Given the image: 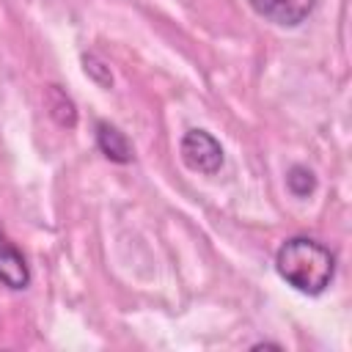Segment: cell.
I'll list each match as a JSON object with an SVG mask.
<instances>
[{"mask_svg":"<svg viewBox=\"0 0 352 352\" xmlns=\"http://www.w3.org/2000/svg\"><path fill=\"white\" fill-rule=\"evenodd\" d=\"M275 270L292 289L316 297L333 283L336 258L322 242L308 236H292L278 248Z\"/></svg>","mask_w":352,"mask_h":352,"instance_id":"1","label":"cell"},{"mask_svg":"<svg viewBox=\"0 0 352 352\" xmlns=\"http://www.w3.org/2000/svg\"><path fill=\"white\" fill-rule=\"evenodd\" d=\"M179 151H182L184 165L190 170H195V173L212 176V173H217L223 168V146L206 129H190V132H184Z\"/></svg>","mask_w":352,"mask_h":352,"instance_id":"2","label":"cell"},{"mask_svg":"<svg viewBox=\"0 0 352 352\" xmlns=\"http://www.w3.org/2000/svg\"><path fill=\"white\" fill-rule=\"evenodd\" d=\"M248 3L258 16L280 28H297L316 8V0H248Z\"/></svg>","mask_w":352,"mask_h":352,"instance_id":"3","label":"cell"},{"mask_svg":"<svg viewBox=\"0 0 352 352\" xmlns=\"http://www.w3.org/2000/svg\"><path fill=\"white\" fill-rule=\"evenodd\" d=\"M0 280H3L8 289H14V292L28 289V283H30L28 261H25V256L14 248V242H8V236L3 234V228H0Z\"/></svg>","mask_w":352,"mask_h":352,"instance_id":"4","label":"cell"},{"mask_svg":"<svg viewBox=\"0 0 352 352\" xmlns=\"http://www.w3.org/2000/svg\"><path fill=\"white\" fill-rule=\"evenodd\" d=\"M96 146H99V151H102L110 162L126 165V162H132V157H135L132 143L126 140V135H124L118 126L107 124V121H99V124H96Z\"/></svg>","mask_w":352,"mask_h":352,"instance_id":"5","label":"cell"},{"mask_svg":"<svg viewBox=\"0 0 352 352\" xmlns=\"http://www.w3.org/2000/svg\"><path fill=\"white\" fill-rule=\"evenodd\" d=\"M47 107H50L52 118H55L60 126H74V121H77L74 104H72V99H69L58 85H50V88H47Z\"/></svg>","mask_w":352,"mask_h":352,"instance_id":"6","label":"cell"},{"mask_svg":"<svg viewBox=\"0 0 352 352\" xmlns=\"http://www.w3.org/2000/svg\"><path fill=\"white\" fill-rule=\"evenodd\" d=\"M286 187H289L292 195L308 198V195L316 190V176H314V170L305 168V165H292L289 173H286Z\"/></svg>","mask_w":352,"mask_h":352,"instance_id":"7","label":"cell"},{"mask_svg":"<svg viewBox=\"0 0 352 352\" xmlns=\"http://www.w3.org/2000/svg\"><path fill=\"white\" fill-rule=\"evenodd\" d=\"M82 63H85V72H88L99 85H104V88H107V85H113L110 72H107V69H104V63H99L94 55H85V58H82Z\"/></svg>","mask_w":352,"mask_h":352,"instance_id":"8","label":"cell"}]
</instances>
